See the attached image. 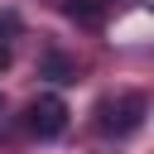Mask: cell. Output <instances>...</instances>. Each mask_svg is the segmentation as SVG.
I'll return each mask as SVG.
<instances>
[{
  "label": "cell",
  "mask_w": 154,
  "mask_h": 154,
  "mask_svg": "<svg viewBox=\"0 0 154 154\" xmlns=\"http://www.w3.org/2000/svg\"><path fill=\"white\" fill-rule=\"evenodd\" d=\"M144 125V96L140 91H120V96H106L96 106V130L101 135H135Z\"/></svg>",
  "instance_id": "cell-1"
},
{
  "label": "cell",
  "mask_w": 154,
  "mask_h": 154,
  "mask_svg": "<svg viewBox=\"0 0 154 154\" xmlns=\"http://www.w3.org/2000/svg\"><path fill=\"white\" fill-rule=\"evenodd\" d=\"M29 130L38 135V140H58L63 130H67V101L63 96H34L29 101Z\"/></svg>",
  "instance_id": "cell-2"
},
{
  "label": "cell",
  "mask_w": 154,
  "mask_h": 154,
  "mask_svg": "<svg viewBox=\"0 0 154 154\" xmlns=\"http://www.w3.org/2000/svg\"><path fill=\"white\" fill-rule=\"evenodd\" d=\"M67 19L72 24H101L106 19V0H67Z\"/></svg>",
  "instance_id": "cell-3"
},
{
  "label": "cell",
  "mask_w": 154,
  "mask_h": 154,
  "mask_svg": "<svg viewBox=\"0 0 154 154\" xmlns=\"http://www.w3.org/2000/svg\"><path fill=\"white\" fill-rule=\"evenodd\" d=\"M43 72H48L53 82H72V67H67V58H58V53H48V58H43Z\"/></svg>",
  "instance_id": "cell-4"
},
{
  "label": "cell",
  "mask_w": 154,
  "mask_h": 154,
  "mask_svg": "<svg viewBox=\"0 0 154 154\" xmlns=\"http://www.w3.org/2000/svg\"><path fill=\"white\" fill-rule=\"evenodd\" d=\"M10 63H14V53H10V43H5V38H0V72H5V67H10Z\"/></svg>",
  "instance_id": "cell-5"
},
{
  "label": "cell",
  "mask_w": 154,
  "mask_h": 154,
  "mask_svg": "<svg viewBox=\"0 0 154 154\" xmlns=\"http://www.w3.org/2000/svg\"><path fill=\"white\" fill-rule=\"evenodd\" d=\"M0 29H14V14H0Z\"/></svg>",
  "instance_id": "cell-6"
}]
</instances>
